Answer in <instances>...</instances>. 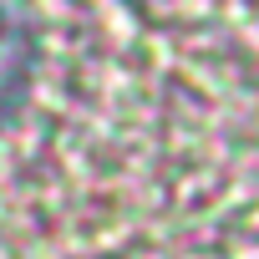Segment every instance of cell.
Masks as SVG:
<instances>
[{
	"instance_id": "1",
	"label": "cell",
	"mask_w": 259,
	"mask_h": 259,
	"mask_svg": "<svg viewBox=\"0 0 259 259\" xmlns=\"http://www.w3.org/2000/svg\"><path fill=\"white\" fill-rule=\"evenodd\" d=\"M31 71H36V36L11 0H0V117H11L26 102Z\"/></svg>"
}]
</instances>
